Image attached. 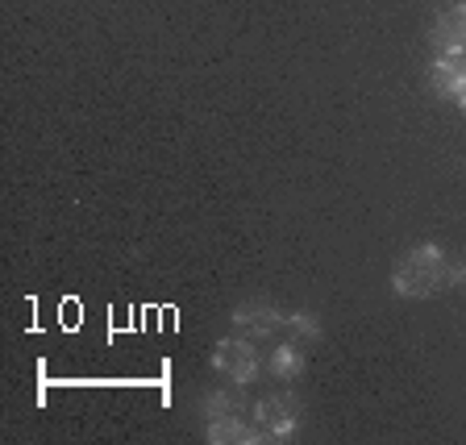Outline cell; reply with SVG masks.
Listing matches in <instances>:
<instances>
[{"mask_svg":"<svg viewBox=\"0 0 466 445\" xmlns=\"http://www.w3.org/2000/svg\"><path fill=\"white\" fill-rule=\"evenodd\" d=\"M437 288H446V254H441V246L433 242L412 246L391 271V291L404 296V300H425Z\"/></svg>","mask_w":466,"mask_h":445,"instance_id":"1","label":"cell"},{"mask_svg":"<svg viewBox=\"0 0 466 445\" xmlns=\"http://www.w3.org/2000/svg\"><path fill=\"white\" fill-rule=\"evenodd\" d=\"M213 370H217V375H225L229 383H250V379H258V349H254L246 338L217 341Z\"/></svg>","mask_w":466,"mask_h":445,"instance_id":"2","label":"cell"},{"mask_svg":"<svg viewBox=\"0 0 466 445\" xmlns=\"http://www.w3.org/2000/svg\"><path fill=\"white\" fill-rule=\"evenodd\" d=\"M254 417H258L267 441H288V437L296 433V425H300V404H296V396H288V391H283V396L258 399Z\"/></svg>","mask_w":466,"mask_h":445,"instance_id":"3","label":"cell"},{"mask_svg":"<svg viewBox=\"0 0 466 445\" xmlns=\"http://www.w3.org/2000/svg\"><path fill=\"white\" fill-rule=\"evenodd\" d=\"M433 42L441 46V58H466V0L462 5H450L441 17L433 21Z\"/></svg>","mask_w":466,"mask_h":445,"instance_id":"4","label":"cell"},{"mask_svg":"<svg viewBox=\"0 0 466 445\" xmlns=\"http://www.w3.org/2000/svg\"><path fill=\"white\" fill-rule=\"evenodd\" d=\"M279 325H288V312H279L267 300H250L233 312V329H242L246 338H271Z\"/></svg>","mask_w":466,"mask_h":445,"instance_id":"5","label":"cell"},{"mask_svg":"<svg viewBox=\"0 0 466 445\" xmlns=\"http://www.w3.org/2000/svg\"><path fill=\"white\" fill-rule=\"evenodd\" d=\"M204 437L213 445H254V441H267V433H254L250 425H246L238 412H229V417H217L208 420V429H204Z\"/></svg>","mask_w":466,"mask_h":445,"instance_id":"6","label":"cell"},{"mask_svg":"<svg viewBox=\"0 0 466 445\" xmlns=\"http://www.w3.org/2000/svg\"><path fill=\"white\" fill-rule=\"evenodd\" d=\"M429 79H433L437 92H446V96H466V63H454V58H433V67H429Z\"/></svg>","mask_w":466,"mask_h":445,"instance_id":"7","label":"cell"},{"mask_svg":"<svg viewBox=\"0 0 466 445\" xmlns=\"http://www.w3.org/2000/svg\"><path fill=\"white\" fill-rule=\"evenodd\" d=\"M304 370V349L291 346V341H283V346L271 349V375L275 379H296Z\"/></svg>","mask_w":466,"mask_h":445,"instance_id":"8","label":"cell"},{"mask_svg":"<svg viewBox=\"0 0 466 445\" xmlns=\"http://www.w3.org/2000/svg\"><path fill=\"white\" fill-rule=\"evenodd\" d=\"M229 412H238V399H233L229 391H213V396H204V417L208 420L229 417Z\"/></svg>","mask_w":466,"mask_h":445,"instance_id":"9","label":"cell"},{"mask_svg":"<svg viewBox=\"0 0 466 445\" xmlns=\"http://www.w3.org/2000/svg\"><path fill=\"white\" fill-rule=\"evenodd\" d=\"M288 325H291V329H300V338H309V341L320 338L317 317H309V312H288Z\"/></svg>","mask_w":466,"mask_h":445,"instance_id":"10","label":"cell"}]
</instances>
